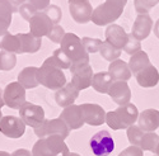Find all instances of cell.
Listing matches in <instances>:
<instances>
[{
  "label": "cell",
  "mask_w": 159,
  "mask_h": 156,
  "mask_svg": "<svg viewBox=\"0 0 159 156\" xmlns=\"http://www.w3.org/2000/svg\"><path fill=\"white\" fill-rule=\"evenodd\" d=\"M139 110L136 106L132 103H129L126 106L118 107L116 110H111L106 113V123L110 128L118 131V129H127L129 127L134 126L138 121Z\"/></svg>",
  "instance_id": "6da1fadb"
},
{
  "label": "cell",
  "mask_w": 159,
  "mask_h": 156,
  "mask_svg": "<svg viewBox=\"0 0 159 156\" xmlns=\"http://www.w3.org/2000/svg\"><path fill=\"white\" fill-rule=\"evenodd\" d=\"M126 4L127 0H106L103 4L93 9L92 22L97 25L112 24L120 18Z\"/></svg>",
  "instance_id": "7a4b0ae2"
},
{
  "label": "cell",
  "mask_w": 159,
  "mask_h": 156,
  "mask_svg": "<svg viewBox=\"0 0 159 156\" xmlns=\"http://www.w3.org/2000/svg\"><path fill=\"white\" fill-rule=\"evenodd\" d=\"M32 156H68L69 149L60 136L39 138L32 149Z\"/></svg>",
  "instance_id": "3957f363"
},
{
  "label": "cell",
  "mask_w": 159,
  "mask_h": 156,
  "mask_svg": "<svg viewBox=\"0 0 159 156\" xmlns=\"http://www.w3.org/2000/svg\"><path fill=\"white\" fill-rule=\"evenodd\" d=\"M70 72L73 74L71 77V84L76 90H84L89 86H92V79H93V70L92 66L89 65V57L76 61V62H71L70 66Z\"/></svg>",
  "instance_id": "277c9868"
},
{
  "label": "cell",
  "mask_w": 159,
  "mask_h": 156,
  "mask_svg": "<svg viewBox=\"0 0 159 156\" xmlns=\"http://www.w3.org/2000/svg\"><path fill=\"white\" fill-rule=\"evenodd\" d=\"M37 79L38 84L43 85L47 89L56 90V92L66 85V77L62 70L56 69L47 63H42V66L38 67Z\"/></svg>",
  "instance_id": "5b68a950"
},
{
  "label": "cell",
  "mask_w": 159,
  "mask_h": 156,
  "mask_svg": "<svg viewBox=\"0 0 159 156\" xmlns=\"http://www.w3.org/2000/svg\"><path fill=\"white\" fill-rule=\"evenodd\" d=\"M60 45H61L60 48L70 58L71 62H76V61H80V60L89 57V55L83 48L82 40L74 33H65Z\"/></svg>",
  "instance_id": "8992f818"
},
{
  "label": "cell",
  "mask_w": 159,
  "mask_h": 156,
  "mask_svg": "<svg viewBox=\"0 0 159 156\" xmlns=\"http://www.w3.org/2000/svg\"><path fill=\"white\" fill-rule=\"evenodd\" d=\"M34 133L38 138H46L48 136H60L62 140H65L69 136L70 129L59 117V118L54 119H45L41 126L34 128Z\"/></svg>",
  "instance_id": "52a82bcc"
},
{
  "label": "cell",
  "mask_w": 159,
  "mask_h": 156,
  "mask_svg": "<svg viewBox=\"0 0 159 156\" xmlns=\"http://www.w3.org/2000/svg\"><path fill=\"white\" fill-rule=\"evenodd\" d=\"M19 118L25 126L37 128L45 121V110L41 106H36L33 103L25 102L19 109Z\"/></svg>",
  "instance_id": "ba28073f"
},
{
  "label": "cell",
  "mask_w": 159,
  "mask_h": 156,
  "mask_svg": "<svg viewBox=\"0 0 159 156\" xmlns=\"http://www.w3.org/2000/svg\"><path fill=\"white\" fill-rule=\"evenodd\" d=\"M89 146L94 156H108L115 150V141L108 131L102 129L90 138Z\"/></svg>",
  "instance_id": "9c48e42d"
},
{
  "label": "cell",
  "mask_w": 159,
  "mask_h": 156,
  "mask_svg": "<svg viewBox=\"0 0 159 156\" xmlns=\"http://www.w3.org/2000/svg\"><path fill=\"white\" fill-rule=\"evenodd\" d=\"M3 99L5 106L11 109L19 110L20 107L25 103V89L18 81L9 83L3 92Z\"/></svg>",
  "instance_id": "30bf717a"
},
{
  "label": "cell",
  "mask_w": 159,
  "mask_h": 156,
  "mask_svg": "<svg viewBox=\"0 0 159 156\" xmlns=\"http://www.w3.org/2000/svg\"><path fill=\"white\" fill-rule=\"evenodd\" d=\"M0 132L9 138H20L25 132V124L19 117L5 115L0 121Z\"/></svg>",
  "instance_id": "8fae6325"
},
{
  "label": "cell",
  "mask_w": 159,
  "mask_h": 156,
  "mask_svg": "<svg viewBox=\"0 0 159 156\" xmlns=\"http://www.w3.org/2000/svg\"><path fill=\"white\" fill-rule=\"evenodd\" d=\"M84 123L89 126H101L106 122V112L98 104L84 103L80 104Z\"/></svg>",
  "instance_id": "7c38bea8"
},
{
  "label": "cell",
  "mask_w": 159,
  "mask_h": 156,
  "mask_svg": "<svg viewBox=\"0 0 159 156\" xmlns=\"http://www.w3.org/2000/svg\"><path fill=\"white\" fill-rule=\"evenodd\" d=\"M52 22L43 11H38L37 14L30 20V33H32L37 38H42L48 34L52 28Z\"/></svg>",
  "instance_id": "4fadbf2b"
},
{
  "label": "cell",
  "mask_w": 159,
  "mask_h": 156,
  "mask_svg": "<svg viewBox=\"0 0 159 156\" xmlns=\"http://www.w3.org/2000/svg\"><path fill=\"white\" fill-rule=\"evenodd\" d=\"M60 118L64 121V123L68 126L69 129H79L84 126V119L80 106H73L64 108V110L60 114Z\"/></svg>",
  "instance_id": "5bb4252c"
},
{
  "label": "cell",
  "mask_w": 159,
  "mask_h": 156,
  "mask_svg": "<svg viewBox=\"0 0 159 156\" xmlns=\"http://www.w3.org/2000/svg\"><path fill=\"white\" fill-rule=\"evenodd\" d=\"M107 94L120 107L129 104L131 99V90L126 81H113Z\"/></svg>",
  "instance_id": "9a60e30c"
},
{
  "label": "cell",
  "mask_w": 159,
  "mask_h": 156,
  "mask_svg": "<svg viewBox=\"0 0 159 156\" xmlns=\"http://www.w3.org/2000/svg\"><path fill=\"white\" fill-rule=\"evenodd\" d=\"M138 126L143 132L149 133L159 128V110L147 109L143 110L138 117Z\"/></svg>",
  "instance_id": "2e32d148"
},
{
  "label": "cell",
  "mask_w": 159,
  "mask_h": 156,
  "mask_svg": "<svg viewBox=\"0 0 159 156\" xmlns=\"http://www.w3.org/2000/svg\"><path fill=\"white\" fill-rule=\"evenodd\" d=\"M153 28V19L150 18L149 14H139L132 25L131 34L134 36L138 41H143L145 38H148Z\"/></svg>",
  "instance_id": "e0dca14e"
},
{
  "label": "cell",
  "mask_w": 159,
  "mask_h": 156,
  "mask_svg": "<svg viewBox=\"0 0 159 156\" xmlns=\"http://www.w3.org/2000/svg\"><path fill=\"white\" fill-rule=\"evenodd\" d=\"M106 42H108L113 47L122 50L127 41V33L121 25L117 24H110L106 29Z\"/></svg>",
  "instance_id": "ac0fdd59"
},
{
  "label": "cell",
  "mask_w": 159,
  "mask_h": 156,
  "mask_svg": "<svg viewBox=\"0 0 159 156\" xmlns=\"http://www.w3.org/2000/svg\"><path fill=\"white\" fill-rule=\"evenodd\" d=\"M17 38L19 43L18 54H34L41 48L42 40L34 37L32 33H18Z\"/></svg>",
  "instance_id": "d6986e66"
},
{
  "label": "cell",
  "mask_w": 159,
  "mask_h": 156,
  "mask_svg": "<svg viewBox=\"0 0 159 156\" xmlns=\"http://www.w3.org/2000/svg\"><path fill=\"white\" fill-rule=\"evenodd\" d=\"M78 95H79V90H76L73 86V84L69 83L55 93V100L57 103V106H60L62 108H68L74 104Z\"/></svg>",
  "instance_id": "ffe728a7"
},
{
  "label": "cell",
  "mask_w": 159,
  "mask_h": 156,
  "mask_svg": "<svg viewBox=\"0 0 159 156\" xmlns=\"http://www.w3.org/2000/svg\"><path fill=\"white\" fill-rule=\"evenodd\" d=\"M69 11L71 18L76 23H88L89 20H92L93 8H92L89 2L79 3V4H69Z\"/></svg>",
  "instance_id": "44dd1931"
},
{
  "label": "cell",
  "mask_w": 159,
  "mask_h": 156,
  "mask_svg": "<svg viewBox=\"0 0 159 156\" xmlns=\"http://www.w3.org/2000/svg\"><path fill=\"white\" fill-rule=\"evenodd\" d=\"M136 81L140 86L143 88H153L158 84L159 81V72L157 70L155 66L149 65L145 69H143L141 71H139L136 75Z\"/></svg>",
  "instance_id": "7402d4cb"
},
{
  "label": "cell",
  "mask_w": 159,
  "mask_h": 156,
  "mask_svg": "<svg viewBox=\"0 0 159 156\" xmlns=\"http://www.w3.org/2000/svg\"><path fill=\"white\" fill-rule=\"evenodd\" d=\"M108 74L111 75L113 81H127L131 77V71L129 65L122 60H116L110 63Z\"/></svg>",
  "instance_id": "603a6c76"
},
{
  "label": "cell",
  "mask_w": 159,
  "mask_h": 156,
  "mask_svg": "<svg viewBox=\"0 0 159 156\" xmlns=\"http://www.w3.org/2000/svg\"><path fill=\"white\" fill-rule=\"evenodd\" d=\"M38 67L36 66H28L24 67L19 74H18V83L24 88V89H33L38 86Z\"/></svg>",
  "instance_id": "cb8c5ba5"
},
{
  "label": "cell",
  "mask_w": 159,
  "mask_h": 156,
  "mask_svg": "<svg viewBox=\"0 0 159 156\" xmlns=\"http://www.w3.org/2000/svg\"><path fill=\"white\" fill-rule=\"evenodd\" d=\"M113 80L111 75L108 74V71H101L93 75V79H92V86L96 92L102 93V94H107L108 90L112 85Z\"/></svg>",
  "instance_id": "d4e9b609"
},
{
  "label": "cell",
  "mask_w": 159,
  "mask_h": 156,
  "mask_svg": "<svg viewBox=\"0 0 159 156\" xmlns=\"http://www.w3.org/2000/svg\"><path fill=\"white\" fill-rule=\"evenodd\" d=\"M127 65H129V69H130L131 74L136 75L139 71H141L143 69L149 66L150 60H149V56L147 55V52L139 51L130 57V61H129Z\"/></svg>",
  "instance_id": "484cf974"
},
{
  "label": "cell",
  "mask_w": 159,
  "mask_h": 156,
  "mask_svg": "<svg viewBox=\"0 0 159 156\" xmlns=\"http://www.w3.org/2000/svg\"><path fill=\"white\" fill-rule=\"evenodd\" d=\"M43 63H47V65H51L56 69H60V70H65V69H70L71 66V61L70 58L64 54V51L61 48H57L54 51L51 57L46 58Z\"/></svg>",
  "instance_id": "4316f807"
},
{
  "label": "cell",
  "mask_w": 159,
  "mask_h": 156,
  "mask_svg": "<svg viewBox=\"0 0 159 156\" xmlns=\"http://www.w3.org/2000/svg\"><path fill=\"white\" fill-rule=\"evenodd\" d=\"M0 48H2V51L18 54L19 43H18L17 34H10L9 32H7L4 34H0Z\"/></svg>",
  "instance_id": "83f0119b"
},
{
  "label": "cell",
  "mask_w": 159,
  "mask_h": 156,
  "mask_svg": "<svg viewBox=\"0 0 159 156\" xmlns=\"http://www.w3.org/2000/svg\"><path fill=\"white\" fill-rule=\"evenodd\" d=\"M101 55L104 60H107L110 62H113L116 60H118V57L121 56V50H118L116 47H113L112 45H110L108 42L103 41L102 42V46H101Z\"/></svg>",
  "instance_id": "f1b7e54d"
},
{
  "label": "cell",
  "mask_w": 159,
  "mask_h": 156,
  "mask_svg": "<svg viewBox=\"0 0 159 156\" xmlns=\"http://www.w3.org/2000/svg\"><path fill=\"white\" fill-rule=\"evenodd\" d=\"M17 63V56L13 52L8 51H0V70L10 71L14 69Z\"/></svg>",
  "instance_id": "f546056e"
},
{
  "label": "cell",
  "mask_w": 159,
  "mask_h": 156,
  "mask_svg": "<svg viewBox=\"0 0 159 156\" xmlns=\"http://www.w3.org/2000/svg\"><path fill=\"white\" fill-rule=\"evenodd\" d=\"M159 144V136L155 132H149V133H144L141 144H140V149L143 151H152L154 152L157 146Z\"/></svg>",
  "instance_id": "4dcf8cb0"
},
{
  "label": "cell",
  "mask_w": 159,
  "mask_h": 156,
  "mask_svg": "<svg viewBox=\"0 0 159 156\" xmlns=\"http://www.w3.org/2000/svg\"><path fill=\"white\" fill-rule=\"evenodd\" d=\"M102 42L98 38H90V37H83L82 38V45H83V48L87 54H96L101 50V46H102Z\"/></svg>",
  "instance_id": "1f68e13d"
},
{
  "label": "cell",
  "mask_w": 159,
  "mask_h": 156,
  "mask_svg": "<svg viewBox=\"0 0 159 156\" xmlns=\"http://www.w3.org/2000/svg\"><path fill=\"white\" fill-rule=\"evenodd\" d=\"M145 132H143L141 129L139 128V126H131L127 128V138L129 142L131 144V146H138L140 147L141 144V140Z\"/></svg>",
  "instance_id": "d6a6232c"
},
{
  "label": "cell",
  "mask_w": 159,
  "mask_h": 156,
  "mask_svg": "<svg viewBox=\"0 0 159 156\" xmlns=\"http://www.w3.org/2000/svg\"><path fill=\"white\" fill-rule=\"evenodd\" d=\"M16 11H18V9L13 6L8 0H0V18L2 19L11 23V15Z\"/></svg>",
  "instance_id": "836d02e7"
},
{
  "label": "cell",
  "mask_w": 159,
  "mask_h": 156,
  "mask_svg": "<svg viewBox=\"0 0 159 156\" xmlns=\"http://www.w3.org/2000/svg\"><path fill=\"white\" fill-rule=\"evenodd\" d=\"M158 3H159V0H134L135 9L139 14H147Z\"/></svg>",
  "instance_id": "e575fe53"
},
{
  "label": "cell",
  "mask_w": 159,
  "mask_h": 156,
  "mask_svg": "<svg viewBox=\"0 0 159 156\" xmlns=\"http://www.w3.org/2000/svg\"><path fill=\"white\" fill-rule=\"evenodd\" d=\"M45 14L48 17V19L52 22V24H59V22L62 18V11L57 5L54 4H50L46 9H45Z\"/></svg>",
  "instance_id": "d590c367"
},
{
  "label": "cell",
  "mask_w": 159,
  "mask_h": 156,
  "mask_svg": "<svg viewBox=\"0 0 159 156\" xmlns=\"http://www.w3.org/2000/svg\"><path fill=\"white\" fill-rule=\"evenodd\" d=\"M125 52H127L129 55H134L136 52L141 51V45H140V41H138L136 38L132 36V34H127V41H126V45L125 47L122 48Z\"/></svg>",
  "instance_id": "8d00e7d4"
},
{
  "label": "cell",
  "mask_w": 159,
  "mask_h": 156,
  "mask_svg": "<svg viewBox=\"0 0 159 156\" xmlns=\"http://www.w3.org/2000/svg\"><path fill=\"white\" fill-rule=\"evenodd\" d=\"M64 36H65L64 28L61 27V25H59V24H54V25H52V28H51V31L48 32V34L46 37L48 38L50 41L55 42V43H61Z\"/></svg>",
  "instance_id": "74e56055"
},
{
  "label": "cell",
  "mask_w": 159,
  "mask_h": 156,
  "mask_svg": "<svg viewBox=\"0 0 159 156\" xmlns=\"http://www.w3.org/2000/svg\"><path fill=\"white\" fill-rule=\"evenodd\" d=\"M18 13L22 15V18L23 19H25V20H31L36 14H37V10L30 4V3H24V4H22L19 8H18Z\"/></svg>",
  "instance_id": "f35d334b"
},
{
  "label": "cell",
  "mask_w": 159,
  "mask_h": 156,
  "mask_svg": "<svg viewBox=\"0 0 159 156\" xmlns=\"http://www.w3.org/2000/svg\"><path fill=\"white\" fill-rule=\"evenodd\" d=\"M118 156H144V151L138 146H130L125 149Z\"/></svg>",
  "instance_id": "ab89813d"
},
{
  "label": "cell",
  "mask_w": 159,
  "mask_h": 156,
  "mask_svg": "<svg viewBox=\"0 0 159 156\" xmlns=\"http://www.w3.org/2000/svg\"><path fill=\"white\" fill-rule=\"evenodd\" d=\"M28 3L37 10V11H42L50 5V0H28Z\"/></svg>",
  "instance_id": "60d3db41"
},
{
  "label": "cell",
  "mask_w": 159,
  "mask_h": 156,
  "mask_svg": "<svg viewBox=\"0 0 159 156\" xmlns=\"http://www.w3.org/2000/svg\"><path fill=\"white\" fill-rule=\"evenodd\" d=\"M10 156H32V152L27 149H18L13 154H10Z\"/></svg>",
  "instance_id": "b9f144b4"
},
{
  "label": "cell",
  "mask_w": 159,
  "mask_h": 156,
  "mask_svg": "<svg viewBox=\"0 0 159 156\" xmlns=\"http://www.w3.org/2000/svg\"><path fill=\"white\" fill-rule=\"evenodd\" d=\"M9 25H10V23H8L7 20H4V19L0 18V34L7 33V32H8V28H9Z\"/></svg>",
  "instance_id": "7bdbcfd3"
},
{
  "label": "cell",
  "mask_w": 159,
  "mask_h": 156,
  "mask_svg": "<svg viewBox=\"0 0 159 156\" xmlns=\"http://www.w3.org/2000/svg\"><path fill=\"white\" fill-rule=\"evenodd\" d=\"M8 2L14 6V8H17V6H20L22 4H24L25 3V0H8ZM18 9V8H17Z\"/></svg>",
  "instance_id": "ee69618b"
},
{
  "label": "cell",
  "mask_w": 159,
  "mask_h": 156,
  "mask_svg": "<svg viewBox=\"0 0 159 156\" xmlns=\"http://www.w3.org/2000/svg\"><path fill=\"white\" fill-rule=\"evenodd\" d=\"M154 34L157 36V38H159V19L154 24Z\"/></svg>",
  "instance_id": "f6af8a7d"
},
{
  "label": "cell",
  "mask_w": 159,
  "mask_h": 156,
  "mask_svg": "<svg viewBox=\"0 0 159 156\" xmlns=\"http://www.w3.org/2000/svg\"><path fill=\"white\" fill-rule=\"evenodd\" d=\"M5 106V103H4V99H3V90L2 88H0V110H2V108Z\"/></svg>",
  "instance_id": "bcb514c9"
},
{
  "label": "cell",
  "mask_w": 159,
  "mask_h": 156,
  "mask_svg": "<svg viewBox=\"0 0 159 156\" xmlns=\"http://www.w3.org/2000/svg\"><path fill=\"white\" fill-rule=\"evenodd\" d=\"M88 0H69V4H79V3H85Z\"/></svg>",
  "instance_id": "7dc6e473"
},
{
  "label": "cell",
  "mask_w": 159,
  "mask_h": 156,
  "mask_svg": "<svg viewBox=\"0 0 159 156\" xmlns=\"http://www.w3.org/2000/svg\"><path fill=\"white\" fill-rule=\"evenodd\" d=\"M0 156H10V154L7 151H0Z\"/></svg>",
  "instance_id": "c3c4849f"
},
{
  "label": "cell",
  "mask_w": 159,
  "mask_h": 156,
  "mask_svg": "<svg viewBox=\"0 0 159 156\" xmlns=\"http://www.w3.org/2000/svg\"><path fill=\"white\" fill-rule=\"evenodd\" d=\"M154 154H157V156H159V144H158V146H157V149H155Z\"/></svg>",
  "instance_id": "681fc988"
},
{
  "label": "cell",
  "mask_w": 159,
  "mask_h": 156,
  "mask_svg": "<svg viewBox=\"0 0 159 156\" xmlns=\"http://www.w3.org/2000/svg\"><path fill=\"white\" fill-rule=\"evenodd\" d=\"M68 156H80V155H79V154H75V152H69Z\"/></svg>",
  "instance_id": "f907efd6"
}]
</instances>
